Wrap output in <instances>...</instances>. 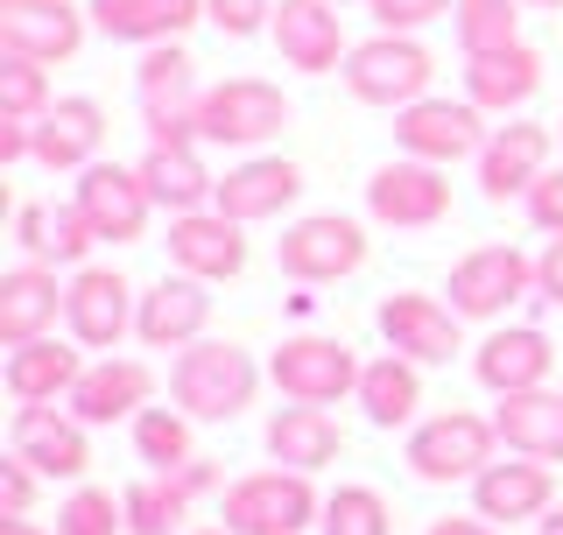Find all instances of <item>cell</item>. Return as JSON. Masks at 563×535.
<instances>
[{"label": "cell", "mask_w": 563, "mask_h": 535, "mask_svg": "<svg viewBox=\"0 0 563 535\" xmlns=\"http://www.w3.org/2000/svg\"><path fill=\"white\" fill-rule=\"evenodd\" d=\"M85 22H92V8H70V0H0V50L64 64L85 50Z\"/></svg>", "instance_id": "obj_15"}, {"label": "cell", "mask_w": 563, "mask_h": 535, "mask_svg": "<svg viewBox=\"0 0 563 535\" xmlns=\"http://www.w3.org/2000/svg\"><path fill=\"white\" fill-rule=\"evenodd\" d=\"M128 528V501H113L106 487H78L57 507V535H120Z\"/></svg>", "instance_id": "obj_40"}, {"label": "cell", "mask_w": 563, "mask_h": 535, "mask_svg": "<svg viewBox=\"0 0 563 535\" xmlns=\"http://www.w3.org/2000/svg\"><path fill=\"white\" fill-rule=\"evenodd\" d=\"M70 205L92 219V233H99V240L134 247L141 233H148L155 190L141 184V170H128V163H92V170H78V190H70Z\"/></svg>", "instance_id": "obj_11"}, {"label": "cell", "mask_w": 563, "mask_h": 535, "mask_svg": "<svg viewBox=\"0 0 563 535\" xmlns=\"http://www.w3.org/2000/svg\"><path fill=\"white\" fill-rule=\"evenodd\" d=\"M472 373H479V387H493V395H528V387H550L556 346H550V331H536V325H507V331L479 338Z\"/></svg>", "instance_id": "obj_22"}, {"label": "cell", "mask_w": 563, "mask_h": 535, "mask_svg": "<svg viewBox=\"0 0 563 535\" xmlns=\"http://www.w3.org/2000/svg\"><path fill=\"white\" fill-rule=\"evenodd\" d=\"M528 8H563V0H528Z\"/></svg>", "instance_id": "obj_50"}, {"label": "cell", "mask_w": 563, "mask_h": 535, "mask_svg": "<svg viewBox=\"0 0 563 535\" xmlns=\"http://www.w3.org/2000/svg\"><path fill=\"white\" fill-rule=\"evenodd\" d=\"M78 346H64V338H29V346L8 352V395L14 402H70V387H78Z\"/></svg>", "instance_id": "obj_33"}, {"label": "cell", "mask_w": 563, "mask_h": 535, "mask_svg": "<svg viewBox=\"0 0 563 535\" xmlns=\"http://www.w3.org/2000/svg\"><path fill=\"white\" fill-rule=\"evenodd\" d=\"M528 290H536V261L521 247H472L451 268V310L457 317H507Z\"/></svg>", "instance_id": "obj_12"}, {"label": "cell", "mask_w": 563, "mask_h": 535, "mask_svg": "<svg viewBox=\"0 0 563 535\" xmlns=\"http://www.w3.org/2000/svg\"><path fill=\"white\" fill-rule=\"evenodd\" d=\"M360 408H366V423H380V430L416 423V408H422V367L401 360V352L366 360V373H360Z\"/></svg>", "instance_id": "obj_34"}, {"label": "cell", "mask_w": 563, "mask_h": 535, "mask_svg": "<svg viewBox=\"0 0 563 535\" xmlns=\"http://www.w3.org/2000/svg\"><path fill=\"white\" fill-rule=\"evenodd\" d=\"M366 8H374V22L380 29H422V22H437V14H451L457 0H366Z\"/></svg>", "instance_id": "obj_42"}, {"label": "cell", "mask_w": 563, "mask_h": 535, "mask_svg": "<svg viewBox=\"0 0 563 535\" xmlns=\"http://www.w3.org/2000/svg\"><path fill=\"white\" fill-rule=\"evenodd\" d=\"M493 430H500L507 451L542 458V466H563V395H556V387L500 395V408H493Z\"/></svg>", "instance_id": "obj_30"}, {"label": "cell", "mask_w": 563, "mask_h": 535, "mask_svg": "<svg viewBox=\"0 0 563 535\" xmlns=\"http://www.w3.org/2000/svg\"><path fill=\"white\" fill-rule=\"evenodd\" d=\"M296 198H303V170H296L289 155H254V163L219 176V198L211 205H219L225 219H240V226H261V219H282Z\"/></svg>", "instance_id": "obj_24"}, {"label": "cell", "mask_w": 563, "mask_h": 535, "mask_svg": "<svg viewBox=\"0 0 563 535\" xmlns=\"http://www.w3.org/2000/svg\"><path fill=\"white\" fill-rule=\"evenodd\" d=\"M366 211L380 226H401V233H422L451 211V176L444 163H422V155H401V163H380L374 184H366Z\"/></svg>", "instance_id": "obj_10"}, {"label": "cell", "mask_w": 563, "mask_h": 535, "mask_svg": "<svg viewBox=\"0 0 563 535\" xmlns=\"http://www.w3.org/2000/svg\"><path fill=\"white\" fill-rule=\"evenodd\" d=\"M169 261L184 268V275H198V282H233L246 268V226L225 219L219 205L176 211L169 219Z\"/></svg>", "instance_id": "obj_18"}, {"label": "cell", "mask_w": 563, "mask_h": 535, "mask_svg": "<svg viewBox=\"0 0 563 535\" xmlns=\"http://www.w3.org/2000/svg\"><path fill=\"white\" fill-rule=\"evenodd\" d=\"M141 184L155 190V205L163 211H205L219 198V176L205 170L198 141H176V134H148V155H141Z\"/></svg>", "instance_id": "obj_25"}, {"label": "cell", "mask_w": 563, "mask_h": 535, "mask_svg": "<svg viewBox=\"0 0 563 535\" xmlns=\"http://www.w3.org/2000/svg\"><path fill=\"white\" fill-rule=\"evenodd\" d=\"M134 451H141V466H155V472L190 466V458H198V444H190V416H184V408H141V416H134Z\"/></svg>", "instance_id": "obj_37"}, {"label": "cell", "mask_w": 563, "mask_h": 535, "mask_svg": "<svg viewBox=\"0 0 563 535\" xmlns=\"http://www.w3.org/2000/svg\"><path fill=\"white\" fill-rule=\"evenodd\" d=\"M219 522L233 528V535H303V528L324 522V501H317L310 472L275 466V472H246V479H233V487H225Z\"/></svg>", "instance_id": "obj_3"}, {"label": "cell", "mask_w": 563, "mask_h": 535, "mask_svg": "<svg viewBox=\"0 0 563 535\" xmlns=\"http://www.w3.org/2000/svg\"><path fill=\"white\" fill-rule=\"evenodd\" d=\"M92 8V29L106 43H184V29L205 22V0H85Z\"/></svg>", "instance_id": "obj_26"}, {"label": "cell", "mask_w": 563, "mask_h": 535, "mask_svg": "<svg viewBox=\"0 0 563 535\" xmlns=\"http://www.w3.org/2000/svg\"><path fill=\"white\" fill-rule=\"evenodd\" d=\"M106 149V106L99 99H57L35 120V163L43 170H92Z\"/></svg>", "instance_id": "obj_27"}, {"label": "cell", "mask_w": 563, "mask_h": 535, "mask_svg": "<svg viewBox=\"0 0 563 535\" xmlns=\"http://www.w3.org/2000/svg\"><path fill=\"white\" fill-rule=\"evenodd\" d=\"M0 535H43V528H35L29 514H0Z\"/></svg>", "instance_id": "obj_47"}, {"label": "cell", "mask_w": 563, "mask_h": 535, "mask_svg": "<svg viewBox=\"0 0 563 535\" xmlns=\"http://www.w3.org/2000/svg\"><path fill=\"white\" fill-rule=\"evenodd\" d=\"M92 219H85L78 205H22L14 211V247H22L29 261H49V268H78L92 254Z\"/></svg>", "instance_id": "obj_32"}, {"label": "cell", "mask_w": 563, "mask_h": 535, "mask_svg": "<svg viewBox=\"0 0 563 535\" xmlns=\"http://www.w3.org/2000/svg\"><path fill=\"white\" fill-rule=\"evenodd\" d=\"M254 387H261V367L225 338H198L169 367V402L190 423H233L240 408H254Z\"/></svg>", "instance_id": "obj_1"}, {"label": "cell", "mask_w": 563, "mask_h": 535, "mask_svg": "<svg viewBox=\"0 0 563 535\" xmlns=\"http://www.w3.org/2000/svg\"><path fill=\"white\" fill-rule=\"evenodd\" d=\"M275 261L289 282H345L366 268V226L345 211H310L275 240Z\"/></svg>", "instance_id": "obj_7"}, {"label": "cell", "mask_w": 563, "mask_h": 535, "mask_svg": "<svg viewBox=\"0 0 563 535\" xmlns=\"http://www.w3.org/2000/svg\"><path fill=\"white\" fill-rule=\"evenodd\" d=\"M536 296L563 303V233H550V247H542V261H536Z\"/></svg>", "instance_id": "obj_45"}, {"label": "cell", "mask_w": 563, "mask_h": 535, "mask_svg": "<svg viewBox=\"0 0 563 535\" xmlns=\"http://www.w3.org/2000/svg\"><path fill=\"white\" fill-rule=\"evenodd\" d=\"M380 338L387 352H401V360L416 367H451V352H465V338H457V310L422 290H395L380 303Z\"/></svg>", "instance_id": "obj_16"}, {"label": "cell", "mask_w": 563, "mask_h": 535, "mask_svg": "<svg viewBox=\"0 0 563 535\" xmlns=\"http://www.w3.org/2000/svg\"><path fill=\"white\" fill-rule=\"evenodd\" d=\"M148 395H155V373L141 360H113V352H106L99 367L78 373L70 416H85V423H134L141 408H148Z\"/></svg>", "instance_id": "obj_28"}, {"label": "cell", "mask_w": 563, "mask_h": 535, "mask_svg": "<svg viewBox=\"0 0 563 535\" xmlns=\"http://www.w3.org/2000/svg\"><path fill=\"white\" fill-rule=\"evenodd\" d=\"M360 373H366L360 352H352L345 338H324V331L282 338L275 360H268V381L282 387V395H289V402H317V408L360 395Z\"/></svg>", "instance_id": "obj_4"}, {"label": "cell", "mask_w": 563, "mask_h": 535, "mask_svg": "<svg viewBox=\"0 0 563 535\" xmlns=\"http://www.w3.org/2000/svg\"><path fill=\"white\" fill-rule=\"evenodd\" d=\"M528 219L542 226V233H563V170H542V184L528 190Z\"/></svg>", "instance_id": "obj_44"}, {"label": "cell", "mask_w": 563, "mask_h": 535, "mask_svg": "<svg viewBox=\"0 0 563 535\" xmlns=\"http://www.w3.org/2000/svg\"><path fill=\"white\" fill-rule=\"evenodd\" d=\"M120 501H128V535H176L198 493L184 487V472H155L141 487H128Z\"/></svg>", "instance_id": "obj_35"}, {"label": "cell", "mask_w": 563, "mask_h": 535, "mask_svg": "<svg viewBox=\"0 0 563 535\" xmlns=\"http://www.w3.org/2000/svg\"><path fill=\"white\" fill-rule=\"evenodd\" d=\"M134 310H141V296H134V282L120 275V268H78V275H70L64 325H70V338H78V346L113 352L120 338L134 331Z\"/></svg>", "instance_id": "obj_14"}, {"label": "cell", "mask_w": 563, "mask_h": 535, "mask_svg": "<svg viewBox=\"0 0 563 535\" xmlns=\"http://www.w3.org/2000/svg\"><path fill=\"white\" fill-rule=\"evenodd\" d=\"M324 535H395V514H387V501L374 487H339L324 501V522H317Z\"/></svg>", "instance_id": "obj_39"}, {"label": "cell", "mask_w": 563, "mask_h": 535, "mask_svg": "<svg viewBox=\"0 0 563 535\" xmlns=\"http://www.w3.org/2000/svg\"><path fill=\"white\" fill-rule=\"evenodd\" d=\"M542 92V50H493V57H465V99L479 113H521Z\"/></svg>", "instance_id": "obj_29"}, {"label": "cell", "mask_w": 563, "mask_h": 535, "mask_svg": "<svg viewBox=\"0 0 563 535\" xmlns=\"http://www.w3.org/2000/svg\"><path fill=\"white\" fill-rule=\"evenodd\" d=\"M134 99H141V120L148 134H176V141H205L198 134V64H190L184 43H155L134 70Z\"/></svg>", "instance_id": "obj_8"}, {"label": "cell", "mask_w": 563, "mask_h": 535, "mask_svg": "<svg viewBox=\"0 0 563 535\" xmlns=\"http://www.w3.org/2000/svg\"><path fill=\"white\" fill-rule=\"evenodd\" d=\"M493 416H472V408H444V416L416 423L409 430V472L430 479V487H451V479H479L493 466Z\"/></svg>", "instance_id": "obj_5"}, {"label": "cell", "mask_w": 563, "mask_h": 535, "mask_svg": "<svg viewBox=\"0 0 563 535\" xmlns=\"http://www.w3.org/2000/svg\"><path fill=\"white\" fill-rule=\"evenodd\" d=\"M198 535H233V528H225V522H219V528H198Z\"/></svg>", "instance_id": "obj_49"}, {"label": "cell", "mask_w": 563, "mask_h": 535, "mask_svg": "<svg viewBox=\"0 0 563 535\" xmlns=\"http://www.w3.org/2000/svg\"><path fill=\"white\" fill-rule=\"evenodd\" d=\"M430 78H437V57L409 29H380L366 43H352V57H345V92L360 106H387V113L430 99Z\"/></svg>", "instance_id": "obj_2"}, {"label": "cell", "mask_w": 563, "mask_h": 535, "mask_svg": "<svg viewBox=\"0 0 563 535\" xmlns=\"http://www.w3.org/2000/svg\"><path fill=\"white\" fill-rule=\"evenodd\" d=\"M472 163H479V190L493 205L528 198V190L542 184V170H550V128H542V120H507V128L486 134V149L472 155Z\"/></svg>", "instance_id": "obj_19"}, {"label": "cell", "mask_w": 563, "mask_h": 535, "mask_svg": "<svg viewBox=\"0 0 563 535\" xmlns=\"http://www.w3.org/2000/svg\"><path fill=\"white\" fill-rule=\"evenodd\" d=\"M70 303V282H57L49 261H22L0 275V346H29V338H49Z\"/></svg>", "instance_id": "obj_21"}, {"label": "cell", "mask_w": 563, "mask_h": 535, "mask_svg": "<svg viewBox=\"0 0 563 535\" xmlns=\"http://www.w3.org/2000/svg\"><path fill=\"white\" fill-rule=\"evenodd\" d=\"M339 451H345V430L331 423V408L296 402V408H275V416H268V458H275V466L317 472V466H331Z\"/></svg>", "instance_id": "obj_31"}, {"label": "cell", "mask_w": 563, "mask_h": 535, "mask_svg": "<svg viewBox=\"0 0 563 535\" xmlns=\"http://www.w3.org/2000/svg\"><path fill=\"white\" fill-rule=\"evenodd\" d=\"M211 325V296H205V282L198 275H163L148 296H141V310H134V338L148 352H184V346H198Z\"/></svg>", "instance_id": "obj_20"}, {"label": "cell", "mask_w": 563, "mask_h": 535, "mask_svg": "<svg viewBox=\"0 0 563 535\" xmlns=\"http://www.w3.org/2000/svg\"><path fill=\"white\" fill-rule=\"evenodd\" d=\"M282 128H289V99L268 78H225V85H205L198 99V134L219 141V149H261Z\"/></svg>", "instance_id": "obj_6"}, {"label": "cell", "mask_w": 563, "mask_h": 535, "mask_svg": "<svg viewBox=\"0 0 563 535\" xmlns=\"http://www.w3.org/2000/svg\"><path fill=\"white\" fill-rule=\"evenodd\" d=\"M205 22L219 35H254L275 22V0H205Z\"/></svg>", "instance_id": "obj_41"}, {"label": "cell", "mask_w": 563, "mask_h": 535, "mask_svg": "<svg viewBox=\"0 0 563 535\" xmlns=\"http://www.w3.org/2000/svg\"><path fill=\"white\" fill-rule=\"evenodd\" d=\"M430 535H500L493 522H457V514H444V522H430Z\"/></svg>", "instance_id": "obj_46"}, {"label": "cell", "mask_w": 563, "mask_h": 535, "mask_svg": "<svg viewBox=\"0 0 563 535\" xmlns=\"http://www.w3.org/2000/svg\"><path fill=\"white\" fill-rule=\"evenodd\" d=\"M556 501V479L542 458H493V466L472 479V507H479V522H536V514H550Z\"/></svg>", "instance_id": "obj_23"}, {"label": "cell", "mask_w": 563, "mask_h": 535, "mask_svg": "<svg viewBox=\"0 0 563 535\" xmlns=\"http://www.w3.org/2000/svg\"><path fill=\"white\" fill-rule=\"evenodd\" d=\"M92 423L85 416H70V408H57V402H22L14 408V451L29 458L43 479H85L92 472Z\"/></svg>", "instance_id": "obj_13"}, {"label": "cell", "mask_w": 563, "mask_h": 535, "mask_svg": "<svg viewBox=\"0 0 563 535\" xmlns=\"http://www.w3.org/2000/svg\"><path fill=\"white\" fill-rule=\"evenodd\" d=\"M49 106H57L49 99V64L0 50V120H43Z\"/></svg>", "instance_id": "obj_38"}, {"label": "cell", "mask_w": 563, "mask_h": 535, "mask_svg": "<svg viewBox=\"0 0 563 535\" xmlns=\"http://www.w3.org/2000/svg\"><path fill=\"white\" fill-rule=\"evenodd\" d=\"M35 507V466L22 451H8V466H0V514H29Z\"/></svg>", "instance_id": "obj_43"}, {"label": "cell", "mask_w": 563, "mask_h": 535, "mask_svg": "<svg viewBox=\"0 0 563 535\" xmlns=\"http://www.w3.org/2000/svg\"><path fill=\"white\" fill-rule=\"evenodd\" d=\"M395 149L401 155H422V163H465V155L486 149V113L472 99H416L395 113Z\"/></svg>", "instance_id": "obj_9"}, {"label": "cell", "mask_w": 563, "mask_h": 535, "mask_svg": "<svg viewBox=\"0 0 563 535\" xmlns=\"http://www.w3.org/2000/svg\"><path fill=\"white\" fill-rule=\"evenodd\" d=\"M451 29H457V50H465V57L515 50L521 43V0H457Z\"/></svg>", "instance_id": "obj_36"}, {"label": "cell", "mask_w": 563, "mask_h": 535, "mask_svg": "<svg viewBox=\"0 0 563 535\" xmlns=\"http://www.w3.org/2000/svg\"><path fill=\"white\" fill-rule=\"evenodd\" d=\"M542 535H563V507H550V514H542Z\"/></svg>", "instance_id": "obj_48"}, {"label": "cell", "mask_w": 563, "mask_h": 535, "mask_svg": "<svg viewBox=\"0 0 563 535\" xmlns=\"http://www.w3.org/2000/svg\"><path fill=\"white\" fill-rule=\"evenodd\" d=\"M275 50L289 70H310V78H324V70H345V22H339V0H275Z\"/></svg>", "instance_id": "obj_17"}]
</instances>
